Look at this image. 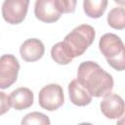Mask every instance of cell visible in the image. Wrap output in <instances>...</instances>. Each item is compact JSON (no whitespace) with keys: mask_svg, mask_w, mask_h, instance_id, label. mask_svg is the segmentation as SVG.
Segmentation results:
<instances>
[{"mask_svg":"<svg viewBox=\"0 0 125 125\" xmlns=\"http://www.w3.org/2000/svg\"><path fill=\"white\" fill-rule=\"evenodd\" d=\"M28 0H5L2 4V17L11 24L23 21L28 10Z\"/></svg>","mask_w":125,"mask_h":125,"instance_id":"6","label":"cell"},{"mask_svg":"<svg viewBox=\"0 0 125 125\" xmlns=\"http://www.w3.org/2000/svg\"><path fill=\"white\" fill-rule=\"evenodd\" d=\"M9 98L11 106H13L16 110H23L30 107L34 101L32 91L26 87L17 88L10 94Z\"/></svg>","mask_w":125,"mask_h":125,"instance_id":"10","label":"cell"},{"mask_svg":"<svg viewBox=\"0 0 125 125\" xmlns=\"http://www.w3.org/2000/svg\"><path fill=\"white\" fill-rule=\"evenodd\" d=\"M96 37V30L89 24H80L72 29L62 41V44L73 60L76 57L82 56L86 50L93 44Z\"/></svg>","mask_w":125,"mask_h":125,"instance_id":"2","label":"cell"},{"mask_svg":"<svg viewBox=\"0 0 125 125\" xmlns=\"http://www.w3.org/2000/svg\"><path fill=\"white\" fill-rule=\"evenodd\" d=\"M102 113L108 119H118L124 113V101L121 96L109 93L104 96L100 104Z\"/></svg>","mask_w":125,"mask_h":125,"instance_id":"8","label":"cell"},{"mask_svg":"<svg viewBox=\"0 0 125 125\" xmlns=\"http://www.w3.org/2000/svg\"><path fill=\"white\" fill-rule=\"evenodd\" d=\"M45 53V47L41 40L37 38L26 39L20 48V54L23 61L33 62L39 61Z\"/></svg>","mask_w":125,"mask_h":125,"instance_id":"9","label":"cell"},{"mask_svg":"<svg viewBox=\"0 0 125 125\" xmlns=\"http://www.w3.org/2000/svg\"><path fill=\"white\" fill-rule=\"evenodd\" d=\"M78 125H93L92 123H88V122H82V123H79Z\"/></svg>","mask_w":125,"mask_h":125,"instance_id":"17","label":"cell"},{"mask_svg":"<svg viewBox=\"0 0 125 125\" xmlns=\"http://www.w3.org/2000/svg\"><path fill=\"white\" fill-rule=\"evenodd\" d=\"M68 95L70 102L77 106H85L92 102V96L77 79L71 80L68 84Z\"/></svg>","mask_w":125,"mask_h":125,"instance_id":"11","label":"cell"},{"mask_svg":"<svg viewBox=\"0 0 125 125\" xmlns=\"http://www.w3.org/2000/svg\"><path fill=\"white\" fill-rule=\"evenodd\" d=\"M101 53L108 64L115 70L122 71L125 68V47L119 36L114 33L104 34L99 41Z\"/></svg>","mask_w":125,"mask_h":125,"instance_id":"3","label":"cell"},{"mask_svg":"<svg viewBox=\"0 0 125 125\" xmlns=\"http://www.w3.org/2000/svg\"><path fill=\"white\" fill-rule=\"evenodd\" d=\"M77 2L75 0H57V5L62 14L73 13L75 11Z\"/></svg>","mask_w":125,"mask_h":125,"instance_id":"15","label":"cell"},{"mask_svg":"<svg viewBox=\"0 0 125 125\" xmlns=\"http://www.w3.org/2000/svg\"><path fill=\"white\" fill-rule=\"evenodd\" d=\"M10 107L11 103L9 96L4 92H0V115H3L8 112L10 110Z\"/></svg>","mask_w":125,"mask_h":125,"instance_id":"16","label":"cell"},{"mask_svg":"<svg viewBox=\"0 0 125 125\" xmlns=\"http://www.w3.org/2000/svg\"><path fill=\"white\" fill-rule=\"evenodd\" d=\"M107 23L110 27L122 30L125 27V9L123 6L112 8L107 15Z\"/></svg>","mask_w":125,"mask_h":125,"instance_id":"13","label":"cell"},{"mask_svg":"<svg viewBox=\"0 0 125 125\" xmlns=\"http://www.w3.org/2000/svg\"><path fill=\"white\" fill-rule=\"evenodd\" d=\"M77 80L92 97L96 98L104 97L111 93L114 85L111 74L93 61H86L79 64Z\"/></svg>","mask_w":125,"mask_h":125,"instance_id":"1","label":"cell"},{"mask_svg":"<svg viewBox=\"0 0 125 125\" xmlns=\"http://www.w3.org/2000/svg\"><path fill=\"white\" fill-rule=\"evenodd\" d=\"M21 125H51V121L46 114L39 111H32L22 117Z\"/></svg>","mask_w":125,"mask_h":125,"instance_id":"14","label":"cell"},{"mask_svg":"<svg viewBox=\"0 0 125 125\" xmlns=\"http://www.w3.org/2000/svg\"><path fill=\"white\" fill-rule=\"evenodd\" d=\"M107 1L105 0H84L83 10L86 16L92 19L101 18L105 12Z\"/></svg>","mask_w":125,"mask_h":125,"instance_id":"12","label":"cell"},{"mask_svg":"<svg viewBox=\"0 0 125 125\" xmlns=\"http://www.w3.org/2000/svg\"><path fill=\"white\" fill-rule=\"evenodd\" d=\"M20 62L12 54L0 57V89L11 87L18 79Z\"/></svg>","mask_w":125,"mask_h":125,"instance_id":"5","label":"cell"},{"mask_svg":"<svg viewBox=\"0 0 125 125\" xmlns=\"http://www.w3.org/2000/svg\"><path fill=\"white\" fill-rule=\"evenodd\" d=\"M34 15L39 21L51 23L57 21L61 18L62 13L58 8L57 0H36Z\"/></svg>","mask_w":125,"mask_h":125,"instance_id":"7","label":"cell"},{"mask_svg":"<svg viewBox=\"0 0 125 125\" xmlns=\"http://www.w3.org/2000/svg\"><path fill=\"white\" fill-rule=\"evenodd\" d=\"M38 103L42 108L48 111H54L60 108L64 103V95L62 86L55 83L44 86L39 91Z\"/></svg>","mask_w":125,"mask_h":125,"instance_id":"4","label":"cell"}]
</instances>
